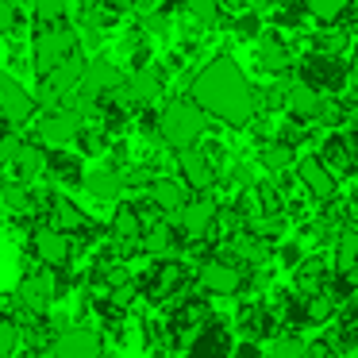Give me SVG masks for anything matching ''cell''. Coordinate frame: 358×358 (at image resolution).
Listing matches in <instances>:
<instances>
[{"label": "cell", "instance_id": "cell-1", "mask_svg": "<svg viewBox=\"0 0 358 358\" xmlns=\"http://www.w3.org/2000/svg\"><path fill=\"white\" fill-rule=\"evenodd\" d=\"M193 104L204 116H216L220 124H247L255 116V89H250L247 73L231 58H212L193 81Z\"/></svg>", "mask_w": 358, "mask_h": 358}, {"label": "cell", "instance_id": "cell-2", "mask_svg": "<svg viewBox=\"0 0 358 358\" xmlns=\"http://www.w3.org/2000/svg\"><path fill=\"white\" fill-rule=\"evenodd\" d=\"M158 135H162L178 155L196 147V139L204 135V112L193 104V96H189V101L166 104L162 116H158Z\"/></svg>", "mask_w": 358, "mask_h": 358}, {"label": "cell", "instance_id": "cell-3", "mask_svg": "<svg viewBox=\"0 0 358 358\" xmlns=\"http://www.w3.org/2000/svg\"><path fill=\"white\" fill-rule=\"evenodd\" d=\"M124 73H120L116 62H108V58H93V62H85V73H81V96L70 104V108H85V104L101 101V96H116L120 89H124Z\"/></svg>", "mask_w": 358, "mask_h": 358}, {"label": "cell", "instance_id": "cell-4", "mask_svg": "<svg viewBox=\"0 0 358 358\" xmlns=\"http://www.w3.org/2000/svg\"><path fill=\"white\" fill-rule=\"evenodd\" d=\"M81 131H85V116H81L78 108H55V112H47V116L39 120V127H35L43 150H62V147H70V143L78 139Z\"/></svg>", "mask_w": 358, "mask_h": 358}, {"label": "cell", "instance_id": "cell-5", "mask_svg": "<svg viewBox=\"0 0 358 358\" xmlns=\"http://www.w3.org/2000/svg\"><path fill=\"white\" fill-rule=\"evenodd\" d=\"M73 47H78V31H70V27H50V31H43L35 39V70H39V78L47 81L66 58H73Z\"/></svg>", "mask_w": 358, "mask_h": 358}, {"label": "cell", "instance_id": "cell-6", "mask_svg": "<svg viewBox=\"0 0 358 358\" xmlns=\"http://www.w3.org/2000/svg\"><path fill=\"white\" fill-rule=\"evenodd\" d=\"M196 285L212 296H235L243 289V270L235 262H224V258H212V262L201 266L196 273Z\"/></svg>", "mask_w": 358, "mask_h": 358}, {"label": "cell", "instance_id": "cell-7", "mask_svg": "<svg viewBox=\"0 0 358 358\" xmlns=\"http://www.w3.org/2000/svg\"><path fill=\"white\" fill-rule=\"evenodd\" d=\"M216 220H220V204L212 196H196V201H189L178 212V231L185 239H204V235H212Z\"/></svg>", "mask_w": 358, "mask_h": 358}, {"label": "cell", "instance_id": "cell-8", "mask_svg": "<svg viewBox=\"0 0 358 358\" xmlns=\"http://www.w3.org/2000/svg\"><path fill=\"white\" fill-rule=\"evenodd\" d=\"M31 112H35L31 93H27L16 78L0 73V116L8 120L12 127H20V124H27V120H31Z\"/></svg>", "mask_w": 358, "mask_h": 358}, {"label": "cell", "instance_id": "cell-9", "mask_svg": "<svg viewBox=\"0 0 358 358\" xmlns=\"http://www.w3.org/2000/svg\"><path fill=\"white\" fill-rule=\"evenodd\" d=\"M158 96H162V78H158V70H135V73H127V81L116 93V101L120 104L127 101L131 108H147Z\"/></svg>", "mask_w": 358, "mask_h": 358}, {"label": "cell", "instance_id": "cell-10", "mask_svg": "<svg viewBox=\"0 0 358 358\" xmlns=\"http://www.w3.org/2000/svg\"><path fill=\"white\" fill-rule=\"evenodd\" d=\"M296 178H301V185L308 189L316 201H331L335 189H339V181H335L331 166H327L324 158H312V155L296 162Z\"/></svg>", "mask_w": 358, "mask_h": 358}, {"label": "cell", "instance_id": "cell-11", "mask_svg": "<svg viewBox=\"0 0 358 358\" xmlns=\"http://www.w3.org/2000/svg\"><path fill=\"white\" fill-rule=\"evenodd\" d=\"M178 170H181L185 189H196V193L212 189V181H216V166H212V158L204 155V150H196V147L178 155Z\"/></svg>", "mask_w": 358, "mask_h": 358}, {"label": "cell", "instance_id": "cell-12", "mask_svg": "<svg viewBox=\"0 0 358 358\" xmlns=\"http://www.w3.org/2000/svg\"><path fill=\"white\" fill-rule=\"evenodd\" d=\"M101 347H96V335L85 331V327H73V331H62L55 343H50V358H96Z\"/></svg>", "mask_w": 358, "mask_h": 358}, {"label": "cell", "instance_id": "cell-13", "mask_svg": "<svg viewBox=\"0 0 358 358\" xmlns=\"http://www.w3.org/2000/svg\"><path fill=\"white\" fill-rule=\"evenodd\" d=\"M55 296H58V281H55L50 270L31 273V278H24V285H20V301H24V308H31V312H43Z\"/></svg>", "mask_w": 358, "mask_h": 358}, {"label": "cell", "instance_id": "cell-14", "mask_svg": "<svg viewBox=\"0 0 358 358\" xmlns=\"http://www.w3.org/2000/svg\"><path fill=\"white\" fill-rule=\"evenodd\" d=\"M35 255L43 258V266H66L70 262V235L55 231V227H39L35 231Z\"/></svg>", "mask_w": 358, "mask_h": 358}, {"label": "cell", "instance_id": "cell-15", "mask_svg": "<svg viewBox=\"0 0 358 358\" xmlns=\"http://www.w3.org/2000/svg\"><path fill=\"white\" fill-rule=\"evenodd\" d=\"M285 108H289V116H296V120H316V116H324V96L312 85L296 81V85L285 89Z\"/></svg>", "mask_w": 358, "mask_h": 358}, {"label": "cell", "instance_id": "cell-16", "mask_svg": "<svg viewBox=\"0 0 358 358\" xmlns=\"http://www.w3.org/2000/svg\"><path fill=\"white\" fill-rule=\"evenodd\" d=\"M50 227L62 235H81V231H89V220L70 196H55V204H50Z\"/></svg>", "mask_w": 358, "mask_h": 358}, {"label": "cell", "instance_id": "cell-17", "mask_svg": "<svg viewBox=\"0 0 358 358\" xmlns=\"http://www.w3.org/2000/svg\"><path fill=\"white\" fill-rule=\"evenodd\" d=\"M85 189L96 196V201H116L124 193V173L112 170V166H93L85 173Z\"/></svg>", "mask_w": 358, "mask_h": 358}, {"label": "cell", "instance_id": "cell-18", "mask_svg": "<svg viewBox=\"0 0 358 358\" xmlns=\"http://www.w3.org/2000/svg\"><path fill=\"white\" fill-rule=\"evenodd\" d=\"M150 201H155V208L173 212V216H178V212L189 204V201H185V181H173V178L150 181Z\"/></svg>", "mask_w": 358, "mask_h": 358}, {"label": "cell", "instance_id": "cell-19", "mask_svg": "<svg viewBox=\"0 0 358 358\" xmlns=\"http://www.w3.org/2000/svg\"><path fill=\"white\" fill-rule=\"evenodd\" d=\"M81 73H85V62H81L78 55H73V58H66V62L58 66V70L50 73V78H47V93H50V96L70 93L73 85H81Z\"/></svg>", "mask_w": 358, "mask_h": 358}, {"label": "cell", "instance_id": "cell-20", "mask_svg": "<svg viewBox=\"0 0 358 358\" xmlns=\"http://www.w3.org/2000/svg\"><path fill=\"white\" fill-rule=\"evenodd\" d=\"M12 166H16V173L27 181V178H39V173L50 166V158H47V150H43L39 143H24V147H20V155H16V162H12Z\"/></svg>", "mask_w": 358, "mask_h": 358}, {"label": "cell", "instance_id": "cell-21", "mask_svg": "<svg viewBox=\"0 0 358 358\" xmlns=\"http://www.w3.org/2000/svg\"><path fill=\"white\" fill-rule=\"evenodd\" d=\"M112 235H116L120 243H135L143 235V220H139V208H131V204H120L116 208V220H112Z\"/></svg>", "mask_w": 358, "mask_h": 358}, {"label": "cell", "instance_id": "cell-22", "mask_svg": "<svg viewBox=\"0 0 358 358\" xmlns=\"http://www.w3.org/2000/svg\"><path fill=\"white\" fill-rule=\"evenodd\" d=\"M266 255H270V247H266V239H258L255 231H250V235H235V239H231V258H243V262L258 266V262H266Z\"/></svg>", "mask_w": 358, "mask_h": 358}, {"label": "cell", "instance_id": "cell-23", "mask_svg": "<svg viewBox=\"0 0 358 358\" xmlns=\"http://www.w3.org/2000/svg\"><path fill=\"white\" fill-rule=\"evenodd\" d=\"M0 201H4V208L20 212V216L35 208V196H31V189L16 185V181H4V185H0Z\"/></svg>", "mask_w": 358, "mask_h": 358}, {"label": "cell", "instance_id": "cell-24", "mask_svg": "<svg viewBox=\"0 0 358 358\" xmlns=\"http://www.w3.org/2000/svg\"><path fill=\"white\" fill-rule=\"evenodd\" d=\"M262 166L270 173L293 166V147H289V143H270V147H262Z\"/></svg>", "mask_w": 358, "mask_h": 358}, {"label": "cell", "instance_id": "cell-25", "mask_svg": "<svg viewBox=\"0 0 358 358\" xmlns=\"http://www.w3.org/2000/svg\"><path fill=\"white\" fill-rule=\"evenodd\" d=\"M335 258H339V270L343 273L358 266V231H355V227L339 235V250H335Z\"/></svg>", "mask_w": 358, "mask_h": 358}, {"label": "cell", "instance_id": "cell-26", "mask_svg": "<svg viewBox=\"0 0 358 358\" xmlns=\"http://www.w3.org/2000/svg\"><path fill=\"white\" fill-rule=\"evenodd\" d=\"M270 358H308V347H304V339H293V335H281V339H273Z\"/></svg>", "mask_w": 358, "mask_h": 358}, {"label": "cell", "instance_id": "cell-27", "mask_svg": "<svg viewBox=\"0 0 358 358\" xmlns=\"http://www.w3.org/2000/svg\"><path fill=\"white\" fill-rule=\"evenodd\" d=\"M316 20H339L347 12V0H301Z\"/></svg>", "mask_w": 358, "mask_h": 358}, {"label": "cell", "instance_id": "cell-28", "mask_svg": "<svg viewBox=\"0 0 358 358\" xmlns=\"http://www.w3.org/2000/svg\"><path fill=\"white\" fill-rule=\"evenodd\" d=\"M185 12L196 24H216L220 20V0H185Z\"/></svg>", "mask_w": 358, "mask_h": 358}, {"label": "cell", "instance_id": "cell-29", "mask_svg": "<svg viewBox=\"0 0 358 358\" xmlns=\"http://www.w3.org/2000/svg\"><path fill=\"white\" fill-rule=\"evenodd\" d=\"M258 62H262L266 70H281V66L289 62V55L281 50V43H278V39H266L262 47H258Z\"/></svg>", "mask_w": 358, "mask_h": 358}, {"label": "cell", "instance_id": "cell-30", "mask_svg": "<svg viewBox=\"0 0 358 358\" xmlns=\"http://www.w3.org/2000/svg\"><path fill=\"white\" fill-rule=\"evenodd\" d=\"M20 347V327L8 316H0V358H12Z\"/></svg>", "mask_w": 358, "mask_h": 358}, {"label": "cell", "instance_id": "cell-31", "mask_svg": "<svg viewBox=\"0 0 358 358\" xmlns=\"http://www.w3.org/2000/svg\"><path fill=\"white\" fill-rule=\"evenodd\" d=\"M78 143H81V150H85V155H101L104 143H108V139H104L101 127H85V131L78 135Z\"/></svg>", "mask_w": 358, "mask_h": 358}, {"label": "cell", "instance_id": "cell-32", "mask_svg": "<svg viewBox=\"0 0 358 358\" xmlns=\"http://www.w3.org/2000/svg\"><path fill=\"white\" fill-rule=\"evenodd\" d=\"M66 0H35V16L39 20H62Z\"/></svg>", "mask_w": 358, "mask_h": 358}, {"label": "cell", "instance_id": "cell-33", "mask_svg": "<svg viewBox=\"0 0 358 358\" xmlns=\"http://www.w3.org/2000/svg\"><path fill=\"white\" fill-rule=\"evenodd\" d=\"M50 170H55V178H66V181H78L81 178L78 162H73V158H62V155L55 158V166H50ZM81 181H85V178H81Z\"/></svg>", "mask_w": 358, "mask_h": 358}, {"label": "cell", "instance_id": "cell-34", "mask_svg": "<svg viewBox=\"0 0 358 358\" xmlns=\"http://www.w3.org/2000/svg\"><path fill=\"white\" fill-rule=\"evenodd\" d=\"M16 27V4L12 0H0V35Z\"/></svg>", "mask_w": 358, "mask_h": 358}]
</instances>
